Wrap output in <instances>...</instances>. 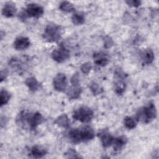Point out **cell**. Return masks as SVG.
<instances>
[{
    "instance_id": "cell-1",
    "label": "cell",
    "mask_w": 159,
    "mask_h": 159,
    "mask_svg": "<svg viewBox=\"0 0 159 159\" xmlns=\"http://www.w3.org/2000/svg\"><path fill=\"white\" fill-rule=\"evenodd\" d=\"M43 120L42 114L38 112L32 113L25 111H21L16 119V124L23 129L35 130Z\"/></svg>"
},
{
    "instance_id": "cell-2",
    "label": "cell",
    "mask_w": 159,
    "mask_h": 159,
    "mask_svg": "<svg viewBox=\"0 0 159 159\" xmlns=\"http://www.w3.org/2000/svg\"><path fill=\"white\" fill-rule=\"evenodd\" d=\"M94 131L89 126L82 128L73 129L68 132V138L74 143L86 142L92 140L94 137Z\"/></svg>"
},
{
    "instance_id": "cell-3",
    "label": "cell",
    "mask_w": 159,
    "mask_h": 159,
    "mask_svg": "<svg viewBox=\"0 0 159 159\" xmlns=\"http://www.w3.org/2000/svg\"><path fill=\"white\" fill-rule=\"evenodd\" d=\"M157 117V109L154 103L149 102L145 106L139 109L136 113L135 119L137 121L147 124Z\"/></svg>"
},
{
    "instance_id": "cell-4",
    "label": "cell",
    "mask_w": 159,
    "mask_h": 159,
    "mask_svg": "<svg viewBox=\"0 0 159 159\" xmlns=\"http://www.w3.org/2000/svg\"><path fill=\"white\" fill-rule=\"evenodd\" d=\"M61 27L55 24H48L43 34V39L48 42H57L61 38Z\"/></svg>"
},
{
    "instance_id": "cell-5",
    "label": "cell",
    "mask_w": 159,
    "mask_h": 159,
    "mask_svg": "<svg viewBox=\"0 0 159 159\" xmlns=\"http://www.w3.org/2000/svg\"><path fill=\"white\" fill-rule=\"evenodd\" d=\"M43 14V9L39 4L30 3L27 4L26 8L19 14L20 20H25L29 17L39 18Z\"/></svg>"
},
{
    "instance_id": "cell-6",
    "label": "cell",
    "mask_w": 159,
    "mask_h": 159,
    "mask_svg": "<svg viewBox=\"0 0 159 159\" xmlns=\"http://www.w3.org/2000/svg\"><path fill=\"white\" fill-rule=\"evenodd\" d=\"M93 116L94 113L91 108L83 106L73 112V118L82 123H88L91 120Z\"/></svg>"
},
{
    "instance_id": "cell-7",
    "label": "cell",
    "mask_w": 159,
    "mask_h": 159,
    "mask_svg": "<svg viewBox=\"0 0 159 159\" xmlns=\"http://www.w3.org/2000/svg\"><path fill=\"white\" fill-rule=\"evenodd\" d=\"M116 81L114 83L115 92L118 95H122L125 91L126 84L124 81L125 75L121 70H116L115 73Z\"/></svg>"
},
{
    "instance_id": "cell-8",
    "label": "cell",
    "mask_w": 159,
    "mask_h": 159,
    "mask_svg": "<svg viewBox=\"0 0 159 159\" xmlns=\"http://www.w3.org/2000/svg\"><path fill=\"white\" fill-rule=\"evenodd\" d=\"M51 57L53 60L58 63H62L70 57V52L63 45L53 50Z\"/></svg>"
},
{
    "instance_id": "cell-9",
    "label": "cell",
    "mask_w": 159,
    "mask_h": 159,
    "mask_svg": "<svg viewBox=\"0 0 159 159\" xmlns=\"http://www.w3.org/2000/svg\"><path fill=\"white\" fill-rule=\"evenodd\" d=\"M68 81L64 73H59L56 75L53 80V85L55 89L58 92H63L67 86Z\"/></svg>"
},
{
    "instance_id": "cell-10",
    "label": "cell",
    "mask_w": 159,
    "mask_h": 159,
    "mask_svg": "<svg viewBox=\"0 0 159 159\" xmlns=\"http://www.w3.org/2000/svg\"><path fill=\"white\" fill-rule=\"evenodd\" d=\"M101 143L104 148H107L112 145L114 137L108 132L107 130L104 129L98 134Z\"/></svg>"
},
{
    "instance_id": "cell-11",
    "label": "cell",
    "mask_w": 159,
    "mask_h": 159,
    "mask_svg": "<svg viewBox=\"0 0 159 159\" xmlns=\"http://www.w3.org/2000/svg\"><path fill=\"white\" fill-rule=\"evenodd\" d=\"M29 39L26 37H19L16 39L14 42V47L17 50L27 49L30 46Z\"/></svg>"
},
{
    "instance_id": "cell-12",
    "label": "cell",
    "mask_w": 159,
    "mask_h": 159,
    "mask_svg": "<svg viewBox=\"0 0 159 159\" xmlns=\"http://www.w3.org/2000/svg\"><path fill=\"white\" fill-rule=\"evenodd\" d=\"M17 11L16 5L12 2H6L2 9V14L6 17H13Z\"/></svg>"
},
{
    "instance_id": "cell-13",
    "label": "cell",
    "mask_w": 159,
    "mask_h": 159,
    "mask_svg": "<svg viewBox=\"0 0 159 159\" xmlns=\"http://www.w3.org/2000/svg\"><path fill=\"white\" fill-rule=\"evenodd\" d=\"M93 58L94 63L99 66H104L109 62L108 55L104 52H100L95 53L93 55Z\"/></svg>"
},
{
    "instance_id": "cell-14",
    "label": "cell",
    "mask_w": 159,
    "mask_h": 159,
    "mask_svg": "<svg viewBox=\"0 0 159 159\" xmlns=\"http://www.w3.org/2000/svg\"><path fill=\"white\" fill-rule=\"evenodd\" d=\"M47 151L45 148L41 146L35 145L30 148L29 155L33 158H39L45 156L47 154Z\"/></svg>"
},
{
    "instance_id": "cell-15",
    "label": "cell",
    "mask_w": 159,
    "mask_h": 159,
    "mask_svg": "<svg viewBox=\"0 0 159 159\" xmlns=\"http://www.w3.org/2000/svg\"><path fill=\"white\" fill-rule=\"evenodd\" d=\"M127 138L125 135H120L117 137H114L112 143L114 150L119 151L122 150L127 143Z\"/></svg>"
},
{
    "instance_id": "cell-16",
    "label": "cell",
    "mask_w": 159,
    "mask_h": 159,
    "mask_svg": "<svg viewBox=\"0 0 159 159\" xmlns=\"http://www.w3.org/2000/svg\"><path fill=\"white\" fill-rule=\"evenodd\" d=\"M82 89L80 84L72 85L67 91V96L70 99H75L80 97Z\"/></svg>"
},
{
    "instance_id": "cell-17",
    "label": "cell",
    "mask_w": 159,
    "mask_h": 159,
    "mask_svg": "<svg viewBox=\"0 0 159 159\" xmlns=\"http://www.w3.org/2000/svg\"><path fill=\"white\" fill-rule=\"evenodd\" d=\"M141 58L145 64L148 65L153 62L154 60V53L150 48L145 49L141 54Z\"/></svg>"
},
{
    "instance_id": "cell-18",
    "label": "cell",
    "mask_w": 159,
    "mask_h": 159,
    "mask_svg": "<svg viewBox=\"0 0 159 159\" xmlns=\"http://www.w3.org/2000/svg\"><path fill=\"white\" fill-rule=\"evenodd\" d=\"M25 84L29 88L30 91H37L40 86V83L36 80L34 77H29L25 80Z\"/></svg>"
},
{
    "instance_id": "cell-19",
    "label": "cell",
    "mask_w": 159,
    "mask_h": 159,
    "mask_svg": "<svg viewBox=\"0 0 159 159\" xmlns=\"http://www.w3.org/2000/svg\"><path fill=\"white\" fill-rule=\"evenodd\" d=\"M54 123L59 127L63 128H68L70 126V121L68 116L66 114H63L58 117L54 121Z\"/></svg>"
},
{
    "instance_id": "cell-20",
    "label": "cell",
    "mask_w": 159,
    "mask_h": 159,
    "mask_svg": "<svg viewBox=\"0 0 159 159\" xmlns=\"http://www.w3.org/2000/svg\"><path fill=\"white\" fill-rule=\"evenodd\" d=\"M71 21L73 23V24L76 25L84 24L85 21L84 14L82 12H76L73 14V15L71 17Z\"/></svg>"
},
{
    "instance_id": "cell-21",
    "label": "cell",
    "mask_w": 159,
    "mask_h": 159,
    "mask_svg": "<svg viewBox=\"0 0 159 159\" xmlns=\"http://www.w3.org/2000/svg\"><path fill=\"white\" fill-rule=\"evenodd\" d=\"M59 9L65 12H72L75 11L73 4L68 1H63L60 4Z\"/></svg>"
},
{
    "instance_id": "cell-22",
    "label": "cell",
    "mask_w": 159,
    "mask_h": 159,
    "mask_svg": "<svg viewBox=\"0 0 159 159\" xmlns=\"http://www.w3.org/2000/svg\"><path fill=\"white\" fill-rule=\"evenodd\" d=\"M137 120L135 117H132L130 116H127L124 120V124L126 128L129 129H134L137 125Z\"/></svg>"
},
{
    "instance_id": "cell-23",
    "label": "cell",
    "mask_w": 159,
    "mask_h": 159,
    "mask_svg": "<svg viewBox=\"0 0 159 159\" xmlns=\"http://www.w3.org/2000/svg\"><path fill=\"white\" fill-rule=\"evenodd\" d=\"M10 98H11V94L6 89H1V96H0L1 106L2 107V106L6 104L9 102Z\"/></svg>"
},
{
    "instance_id": "cell-24",
    "label": "cell",
    "mask_w": 159,
    "mask_h": 159,
    "mask_svg": "<svg viewBox=\"0 0 159 159\" xmlns=\"http://www.w3.org/2000/svg\"><path fill=\"white\" fill-rule=\"evenodd\" d=\"M91 69H92V65L90 62H86L83 63L80 68L81 72L85 75H88L90 72Z\"/></svg>"
},
{
    "instance_id": "cell-25",
    "label": "cell",
    "mask_w": 159,
    "mask_h": 159,
    "mask_svg": "<svg viewBox=\"0 0 159 159\" xmlns=\"http://www.w3.org/2000/svg\"><path fill=\"white\" fill-rule=\"evenodd\" d=\"M90 89L91 92L94 94V95H98L102 91V89L100 88L98 84L93 82V83L91 84L90 85Z\"/></svg>"
},
{
    "instance_id": "cell-26",
    "label": "cell",
    "mask_w": 159,
    "mask_h": 159,
    "mask_svg": "<svg viewBox=\"0 0 159 159\" xmlns=\"http://www.w3.org/2000/svg\"><path fill=\"white\" fill-rule=\"evenodd\" d=\"M65 157L66 158H81V157L79 155V153L74 149L70 148L65 153Z\"/></svg>"
},
{
    "instance_id": "cell-27",
    "label": "cell",
    "mask_w": 159,
    "mask_h": 159,
    "mask_svg": "<svg viewBox=\"0 0 159 159\" xmlns=\"http://www.w3.org/2000/svg\"><path fill=\"white\" fill-rule=\"evenodd\" d=\"M125 2L131 7H139L140 4H141V1H137V0H129V1H126Z\"/></svg>"
},
{
    "instance_id": "cell-28",
    "label": "cell",
    "mask_w": 159,
    "mask_h": 159,
    "mask_svg": "<svg viewBox=\"0 0 159 159\" xmlns=\"http://www.w3.org/2000/svg\"><path fill=\"white\" fill-rule=\"evenodd\" d=\"M71 83L72 85H76L79 84V76L78 73H75L73 75V76L71 78Z\"/></svg>"
},
{
    "instance_id": "cell-29",
    "label": "cell",
    "mask_w": 159,
    "mask_h": 159,
    "mask_svg": "<svg viewBox=\"0 0 159 159\" xmlns=\"http://www.w3.org/2000/svg\"><path fill=\"white\" fill-rule=\"evenodd\" d=\"M104 46L106 47V48H109L110 47H111L112 45V39L109 37V36H106L105 38H104Z\"/></svg>"
},
{
    "instance_id": "cell-30",
    "label": "cell",
    "mask_w": 159,
    "mask_h": 159,
    "mask_svg": "<svg viewBox=\"0 0 159 159\" xmlns=\"http://www.w3.org/2000/svg\"><path fill=\"white\" fill-rule=\"evenodd\" d=\"M7 72L6 71H1V75H0V76H1V81L2 82L4 80H5V78H6V76H7Z\"/></svg>"
}]
</instances>
